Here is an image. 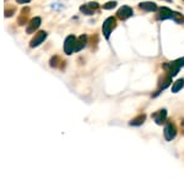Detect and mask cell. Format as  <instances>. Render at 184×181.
Instances as JSON below:
<instances>
[{
  "instance_id": "cell-1",
  "label": "cell",
  "mask_w": 184,
  "mask_h": 181,
  "mask_svg": "<svg viewBox=\"0 0 184 181\" xmlns=\"http://www.w3.org/2000/svg\"><path fill=\"white\" fill-rule=\"evenodd\" d=\"M182 66H184V56L181 57V59L175 60V61H172V63H167L163 65V69L168 72V75H171L172 77L175 76L179 71V69Z\"/></svg>"
},
{
  "instance_id": "cell-2",
  "label": "cell",
  "mask_w": 184,
  "mask_h": 181,
  "mask_svg": "<svg viewBox=\"0 0 184 181\" xmlns=\"http://www.w3.org/2000/svg\"><path fill=\"white\" fill-rule=\"evenodd\" d=\"M76 44V37L75 36H68L64 42V52L66 55H71Z\"/></svg>"
},
{
  "instance_id": "cell-3",
  "label": "cell",
  "mask_w": 184,
  "mask_h": 181,
  "mask_svg": "<svg viewBox=\"0 0 184 181\" xmlns=\"http://www.w3.org/2000/svg\"><path fill=\"white\" fill-rule=\"evenodd\" d=\"M116 27V18L114 17H108L106 21L103 22V27H102V31H103V34L106 37V39L109 38L110 36V32L112 30Z\"/></svg>"
},
{
  "instance_id": "cell-4",
  "label": "cell",
  "mask_w": 184,
  "mask_h": 181,
  "mask_svg": "<svg viewBox=\"0 0 184 181\" xmlns=\"http://www.w3.org/2000/svg\"><path fill=\"white\" fill-rule=\"evenodd\" d=\"M47 38V32L46 31H41L38 32L33 38H32L31 43H30V47L31 48H35V47H38L39 44H42L44 42V39Z\"/></svg>"
},
{
  "instance_id": "cell-5",
  "label": "cell",
  "mask_w": 184,
  "mask_h": 181,
  "mask_svg": "<svg viewBox=\"0 0 184 181\" xmlns=\"http://www.w3.org/2000/svg\"><path fill=\"white\" fill-rule=\"evenodd\" d=\"M175 135H177V129H175V126L173 124H171V122H168V124L166 125L165 127V137L167 141H172Z\"/></svg>"
},
{
  "instance_id": "cell-6",
  "label": "cell",
  "mask_w": 184,
  "mask_h": 181,
  "mask_svg": "<svg viewBox=\"0 0 184 181\" xmlns=\"http://www.w3.org/2000/svg\"><path fill=\"white\" fill-rule=\"evenodd\" d=\"M117 16L120 20L129 18L130 16H133V9H132V7H129V6H123V7H120V9L118 10Z\"/></svg>"
},
{
  "instance_id": "cell-7",
  "label": "cell",
  "mask_w": 184,
  "mask_h": 181,
  "mask_svg": "<svg viewBox=\"0 0 184 181\" xmlns=\"http://www.w3.org/2000/svg\"><path fill=\"white\" fill-rule=\"evenodd\" d=\"M41 22H42V20H41L39 17H35L32 18L30 21V24L27 26V33H33V32L41 26Z\"/></svg>"
},
{
  "instance_id": "cell-8",
  "label": "cell",
  "mask_w": 184,
  "mask_h": 181,
  "mask_svg": "<svg viewBox=\"0 0 184 181\" xmlns=\"http://www.w3.org/2000/svg\"><path fill=\"white\" fill-rule=\"evenodd\" d=\"M173 17V11L168 7H161L159 9V14H158V18L159 20H167V18H172Z\"/></svg>"
},
{
  "instance_id": "cell-9",
  "label": "cell",
  "mask_w": 184,
  "mask_h": 181,
  "mask_svg": "<svg viewBox=\"0 0 184 181\" xmlns=\"http://www.w3.org/2000/svg\"><path fill=\"white\" fill-rule=\"evenodd\" d=\"M86 43H87V37H86L85 34L80 36L79 39H76V44H75V49H74V52H79L82 48H85Z\"/></svg>"
},
{
  "instance_id": "cell-10",
  "label": "cell",
  "mask_w": 184,
  "mask_h": 181,
  "mask_svg": "<svg viewBox=\"0 0 184 181\" xmlns=\"http://www.w3.org/2000/svg\"><path fill=\"white\" fill-rule=\"evenodd\" d=\"M152 116H153V119H155V121H156V124H157V125H161L162 122L165 121L166 116H167V112H166V109H162V110H159L158 113L153 114Z\"/></svg>"
},
{
  "instance_id": "cell-11",
  "label": "cell",
  "mask_w": 184,
  "mask_h": 181,
  "mask_svg": "<svg viewBox=\"0 0 184 181\" xmlns=\"http://www.w3.org/2000/svg\"><path fill=\"white\" fill-rule=\"evenodd\" d=\"M141 10H145V11H156L157 10V5L155 3H151V1H145V3H141L139 5Z\"/></svg>"
},
{
  "instance_id": "cell-12",
  "label": "cell",
  "mask_w": 184,
  "mask_h": 181,
  "mask_svg": "<svg viewBox=\"0 0 184 181\" xmlns=\"http://www.w3.org/2000/svg\"><path fill=\"white\" fill-rule=\"evenodd\" d=\"M28 12H30V7H25V9L21 10V15H20V17L17 20L20 26H23L25 24V22H26V20H27V16H28Z\"/></svg>"
},
{
  "instance_id": "cell-13",
  "label": "cell",
  "mask_w": 184,
  "mask_h": 181,
  "mask_svg": "<svg viewBox=\"0 0 184 181\" xmlns=\"http://www.w3.org/2000/svg\"><path fill=\"white\" fill-rule=\"evenodd\" d=\"M145 119H146V115L145 114L139 115V116H136L135 119H133V120L130 121V125H132V126H140V125L144 124Z\"/></svg>"
},
{
  "instance_id": "cell-14",
  "label": "cell",
  "mask_w": 184,
  "mask_h": 181,
  "mask_svg": "<svg viewBox=\"0 0 184 181\" xmlns=\"http://www.w3.org/2000/svg\"><path fill=\"white\" fill-rule=\"evenodd\" d=\"M171 82H172V76L168 75V76H166L165 79H162V81L159 82V89H165L167 88L168 86L171 85Z\"/></svg>"
},
{
  "instance_id": "cell-15",
  "label": "cell",
  "mask_w": 184,
  "mask_h": 181,
  "mask_svg": "<svg viewBox=\"0 0 184 181\" xmlns=\"http://www.w3.org/2000/svg\"><path fill=\"white\" fill-rule=\"evenodd\" d=\"M183 86H184V80H183V79L175 81L174 85H173V87H172V92H173V93H177L179 89H182Z\"/></svg>"
},
{
  "instance_id": "cell-16",
  "label": "cell",
  "mask_w": 184,
  "mask_h": 181,
  "mask_svg": "<svg viewBox=\"0 0 184 181\" xmlns=\"http://www.w3.org/2000/svg\"><path fill=\"white\" fill-rule=\"evenodd\" d=\"M80 11L84 12L85 15H93V11H95V10H93L92 7L88 5V4H86V5H82L80 7Z\"/></svg>"
},
{
  "instance_id": "cell-17",
  "label": "cell",
  "mask_w": 184,
  "mask_h": 181,
  "mask_svg": "<svg viewBox=\"0 0 184 181\" xmlns=\"http://www.w3.org/2000/svg\"><path fill=\"white\" fill-rule=\"evenodd\" d=\"M172 18H173L177 23H182V22H184V17H183L181 14H178V12H173V17H172Z\"/></svg>"
},
{
  "instance_id": "cell-18",
  "label": "cell",
  "mask_w": 184,
  "mask_h": 181,
  "mask_svg": "<svg viewBox=\"0 0 184 181\" xmlns=\"http://www.w3.org/2000/svg\"><path fill=\"white\" fill-rule=\"evenodd\" d=\"M116 5H117L116 1H108L107 4H104V5H103V9L110 10V9H113V7H116Z\"/></svg>"
},
{
  "instance_id": "cell-19",
  "label": "cell",
  "mask_w": 184,
  "mask_h": 181,
  "mask_svg": "<svg viewBox=\"0 0 184 181\" xmlns=\"http://www.w3.org/2000/svg\"><path fill=\"white\" fill-rule=\"evenodd\" d=\"M58 61H59V57L58 56H54L50 59V66L52 67H56L58 66Z\"/></svg>"
},
{
  "instance_id": "cell-20",
  "label": "cell",
  "mask_w": 184,
  "mask_h": 181,
  "mask_svg": "<svg viewBox=\"0 0 184 181\" xmlns=\"http://www.w3.org/2000/svg\"><path fill=\"white\" fill-rule=\"evenodd\" d=\"M14 9H9V10H5V16L6 17H10V16H12V14H14Z\"/></svg>"
},
{
  "instance_id": "cell-21",
  "label": "cell",
  "mask_w": 184,
  "mask_h": 181,
  "mask_svg": "<svg viewBox=\"0 0 184 181\" xmlns=\"http://www.w3.org/2000/svg\"><path fill=\"white\" fill-rule=\"evenodd\" d=\"M88 5L91 6V7H92L93 10H96V9H98V6H100V5H98V4H97V3H88Z\"/></svg>"
},
{
  "instance_id": "cell-22",
  "label": "cell",
  "mask_w": 184,
  "mask_h": 181,
  "mask_svg": "<svg viewBox=\"0 0 184 181\" xmlns=\"http://www.w3.org/2000/svg\"><path fill=\"white\" fill-rule=\"evenodd\" d=\"M19 4H25V3H30L31 0H16Z\"/></svg>"
},
{
  "instance_id": "cell-23",
  "label": "cell",
  "mask_w": 184,
  "mask_h": 181,
  "mask_svg": "<svg viewBox=\"0 0 184 181\" xmlns=\"http://www.w3.org/2000/svg\"><path fill=\"white\" fill-rule=\"evenodd\" d=\"M167 1H172V0H167Z\"/></svg>"
}]
</instances>
